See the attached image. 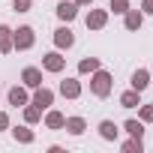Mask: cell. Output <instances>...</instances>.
<instances>
[{
    "instance_id": "5",
    "label": "cell",
    "mask_w": 153,
    "mask_h": 153,
    "mask_svg": "<svg viewBox=\"0 0 153 153\" xmlns=\"http://www.w3.org/2000/svg\"><path fill=\"white\" fill-rule=\"evenodd\" d=\"M63 66H66V57H60L57 51H48L42 57V69L45 72H63Z\"/></svg>"
},
{
    "instance_id": "27",
    "label": "cell",
    "mask_w": 153,
    "mask_h": 153,
    "mask_svg": "<svg viewBox=\"0 0 153 153\" xmlns=\"http://www.w3.org/2000/svg\"><path fill=\"white\" fill-rule=\"evenodd\" d=\"M141 12H147V15H153V0H144V3H141Z\"/></svg>"
},
{
    "instance_id": "2",
    "label": "cell",
    "mask_w": 153,
    "mask_h": 153,
    "mask_svg": "<svg viewBox=\"0 0 153 153\" xmlns=\"http://www.w3.org/2000/svg\"><path fill=\"white\" fill-rule=\"evenodd\" d=\"M33 42H36V33H33V27H18V30H12V48H18V51H27V48H33Z\"/></svg>"
},
{
    "instance_id": "20",
    "label": "cell",
    "mask_w": 153,
    "mask_h": 153,
    "mask_svg": "<svg viewBox=\"0 0 153 153\" xmlns=\"http://www.w3.org/2000/svg\"><path fill=\"white\" fill-rule=\"evenodd\" d=\"M39 117H42V111H39L33 102H27V105H24V120H27V123H39Z\"/></svg>"
},
{
    "instance_id": "11",
    "label": "cell",
    "mask_w": 153,
    "mask_h": 153,
    "mask_svg": "<svg viewBox=\"0 0 153 153\" xmlns=\"http://www.w3.org/2000/svg\"><path fill=\"white\" fill-rule=\"evenodd\" d=\"M120 105L123 108H138L141 105V90H126V93H120Z\"/></svg>"
},
{
    "instance_id": "3",
    "label": "cell",
    "mask_w": 153,
    "mask_h": 153,
    "mask_svg": "<svg viewBox=\"0 0 153 153\" xmlns=\"http://www.w3.org/2000/svg\"><path fill=\"white\" fill-rule=\"evenodd\" d=\"M30 102H33L39 111H45L48 105H54V90H48V87L39 84V87H33V99H30Z\"/></svg>"
},
{
    "instance_id": "1",
    "label": "cell",
    "mask_w": 153,
    "mask_h": 153,
    "mask_svg": "<svg viewBox=\"0 0 153 153\" xmlns=\"http://www.w3.org/2000/svg\"><path fill=\"white\" fill-rule=\"evenodd\" d=\"M90 75H93V78H90V93L99 96V99H105V96L111 93V72L96 69V72H90Z\"/></svg>"
},
{
    "instance_id": "12",
    "label": "cell",
    "mask_w": 153,
    "mask_h": 153,
    "mask_svg": "<svg viewBox=\"0 0 153 153\" xmlns=\"http://www.w3.org/2000/svg\"><path fill=\"white\" fill-rule=\"evenodd\" d=\"M63 129H66L69 135H81V132L87 129V123H84V117H66V123H63Z\"/></svg>"
},
{
    "instance_id": "6",
    "label": "cell",
    "mask_w": 153,
    "mask_h": 153,
    "mask_svg": "<svg viewBox=\"0 0 153 153\" xmlns=\"http://www.w3.org/2000/svg\"><path fill=\"white\" fill-rule=\"evenodd\" d=\"M108 24V9H90L87 15V30H102Z\"/></svg>"
},
{
    "instance_id": "16",
    "label": "cell",
    "mask_w": 153,
    "mask_h": 153,
    "mask_svg": "<svg viewBox=\"0 0 153 153\" xmlns=\"http://www.w3.org/2000/svg\"><path fill=\"white\" fill-rule=\"evenodd\" d=\"M63 123H66V117H63L60 111H48V114H45V126H48V129H63Z\"/></svg>"
},
{
    "instance_id": "13",
    "label": "cell",
    "mask_w": 153,
    "mask_h": 153,
    "mask_svg": "<svg viewBox=\"0 0 153 153\" xmlns=\"http://www.w3.org/2000/svg\"><path fill=\"white\" fill-rule=\"evenodd\" d=\"M9 51H12V30L0 24V54H9Z\"/></svg>"
},
{
    "instance_id": "24",
    "label": "cell",
    "mask_w": 153,
    "mask_h": 153,
    "mask_svg": "<svg viewBox=\"0 0 153 153\" xmlns=\"http://www.w3.org/2000/svg\"><path fill=\"white\" fill-rule=\"evenodd\" d=\"M138 117H141V123H153V105H141Z\"/></svg>"
},
{
    "instance_id": "7",
    "label": "cell",
    "mask_w": 153,
    "mask_h": 153,
    "mask_svg": "<svg viewBox=\"0 0 153 153\" xmlns=\"http://www.w3.org/2000/svg\"><path fill=\"white\" fill-rule=\"evenodd\" d=\"M123 24H126V30H141V24H144V12H138V9H126V12H123Z\"/></svg>"
},
{
    "instance_id": "15",
    "label": "cell",
    "mask_w": 153,
    "mask_h": 153,
    "mask_svg": "<svg viewBox=\"0 0 153 153\" xmlns=\"http://www.w3.org/2000/svg\"><path fill=\"white\" fill-rule=\"evenodd\" d=\"M27 102H30V96H27L24 87H12L9 90V105H27Z\"/></svg>"
},
{
    "instance_id": "10",
    "label": "cell",
    "mask_w": 153,
    "mask_h": 153,
    "mask_svg": "<svg viewBox=\"0 0 153 153\" xmlns=\"http://www.w3.org/2000/svg\"><path fill=\"white\" fill-rule=\"evenodd\" d=\"M60 93L66 99H78L81 96V84L75 81V78H66V81H60Z\"/></svg>"
},
{
    "instance_id": "9",
    "label": "cell",
    "mask_w": 153,
    "mask_h": 153,
    "mask_svg": "<svg viewBox=\"0 0 153 153\" xmlns=\"http://www.w3.org/2000/svg\"><path fill=\"white\" fill-rule=\"evenodd\" d=\"M21 81H24V87H39V84H42V69L27 66V69L21 72Z\"/></svg>"
},
{
    "instance_id": "17",
    "label": "cell",
    "mask_w": 153,
    "mask_h": 153,
    "mask_svg": "<svg viewBox=\"0 0 153 153\" xmlns=\"http://www.w3.org/2000/svg\"><path fill=\"white\" fill-rule=\"evenodd\" d=\"M99 135H102L105 141H114V138H117V126H114V120H102V123H99Z\"/></svg>"
},
{
    "instance_id": "19",
    "label": "cell",
    "mask_w": 153,
    "mask_h": 153,
    "mask_svg": "<svg viewBox=\"0 0 153 153\" xmlns=\"http://www.w3.org/2000/svg\"><path fill=\"white\" fill-rule=\"evenodd\" d=\"M99 69V57H84L81 63H78V72L81 75H87V72H96Z\"/></svg>"
},
{
    "instance_id": "21",
    "label": "cell",
    "mask_w": 153,
    "mask_h": 153,
    "mask_svg": "<svg viewBox=\"0 0 153 153\" xmlns=\"http://www.w3.org/2000/svg\"><path fill=\"white\" fill-rule=\"evenodd\" d=\"M123 129H126L132 138H144V126H141L138 120H126V123H123Z\"/></svg>"
},
{
    "instance_id": "26",
    "label": "cell",
    "mask_w": 153,
    "mask_h": 153,
    "mask_svg": "<svg viewBox=\"0 0 153 153\" xmlns=\"http://www.w3.org/2000/svg\"><path fill=\"white\" fill-rule=\"evenodd\" d=\"M0 129H9V114L0 111Z\"/></svg>"
},
{
    "instance_id": "18",
    "label": "cell",
    "mask_w": 153,
    "mask_h": 153,
    "mask_svg": "<svg viewBox=\"0 0 153 153\" xmlns=\"http://www.w3.org/2000/svg\"><path fill=\"white\" fill-rule=\"evenodd\" d=\"M12 135H15V141H21V144H33V129H27V126H15L12 129Z\"/></svg>"
},
{
    "instance_id": "4",
    "label": "cell",
    "mask_w": 153,
    "mask_h": 153,
    "mask_svg": "<svg viewBox=\"0 0 153 153\" xmlns=\"http://www.w3.org/2000/svg\"><path fill=\"white\" fill-rule=\"evenodd\" d=\"M75 15H78V3H75V0H60L57 3V18L60 21H75Z\"/></svg>"
},
{
    "instance_id": "25",
    "label": "cell",
    "mask_w": 153,
    "mask_h": 153,
    "mask_svg": "<svg viewBox=\"0 0 153 153\" xmlns=\"http://www.w3.org/2000/svg\"><path fill=\"white\" fill-rule=\"evenodd\" d=\"M30 6H33V0H15V3H12L15 12H30Z\"/></svg>"
},
{
    "instance_id": "23",
    "label": "cell",
    "mask_w": 153,
    "mask_h": 153,
    "mask_svg": "<svg viewBox=\"0 0 153 153\" xmlns=\"http://www.w3.org/2000/svg\"><path fill=\"white\" fill-rule=\"evenodd\" d=\"M114 15H123L126 9H129V0H111V6H108Z\"/></svg>"
},
{
    "instance_id": "22",
    "label": "cell",
    "mask_w": 153,
    "mask_h": 153,
    "mask_svg": "<svg viewBox=\"0 0 153 153\" xmlns=\"http://www.w3.org/2000/svg\"><path fill=\"white\" fill-rule=\"evenodd\" d=\"M144 150V144H141V138H129L126 144H123V153H141Z\"/></svg>"
},
{
    "instance_id": "14",
    "label": "cell",
    "mask_w": 153,
    "mask_h": 153,
    "mask_svg": "<svg viewBox=\"0 0 153 153\" xmlns=\"http://www.w3.org/2000/svg\"><path fill=\"white\" fill-rule=\"evenodd\" d=\"M147 84H150V72H147V69H135V72H132V87H135V90H144Z\"/></svg>"
},
{
    "instance_id": "28",
    "label": "cell",
    "mask_w": 153,
    "mask_h": 153,
    "mask_svg": "<svg viewBox=\"0 0 153 153\" xmlns=\"http://www.w3.org/2000/svg\"><path fill=\"white\" fill-rule=\"evenodd\" d=\"M78 6H93V0H75Z\"/></svg>"
},
{
    "instance_id": "8",
    "label": "cell",
    "mask_w": 153,
    "mask_h": 153,
    "mask_svg": "<svg viewBox=\"0 0 153 153\" xmlns=\"http://www.w3.org/2000/svg\"><path fill=\"white\" fill-rule=\"evenodd\" d=\"M54 45H57V48H72V45H75L72 30H69V27H57V30H54Z\"/></svg>"
}]
</instances>
